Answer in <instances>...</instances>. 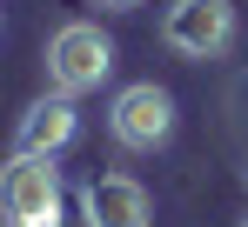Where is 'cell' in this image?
Here are the masks:
<instances>
[{
  "label": "cell",
  "instance_id": "obj_9",
  "mask_svg": "<svg viewBox=\"0 0 248 227\" xmlns=\"http://www.w3.org/2000/svg\"><path fill=\"white\" fill-rule=\"evenodd\" d=\"M242 227H248V221H242Z\"/></svg>",
  "mask_w": 248,
  "mask_h": 227
},
{
  "label": "cell",
  "instance_id": "obj_7",
  "mask_svg": "<svg viewBox=\"0 0 248 227\" xmlns=\"http://www.w3.org/2000/svg\"><path fill=\"white\" fill-rule=\"evenodd\" d=\"M101 7H134V0H101Z\"/></svg>",
  "mask_w": 248,
  "mask_h": 227
},
{
  "label": "cell",
  "instance_id": "obj_3",
  "mask_svg": "<svg viewBox=\"0 0 248 227\" xmlns=\"http://www.w3.org/2000/svg\"><path fill=\"white\" fill-rule=\"evenodd\" d=\"M108 134H114L121 147H134V154H155L168 134H174V94L155 87V80L121 87V94H114V107H108Z\"/></svg>",
  "mask_w": 248,
  "mask_h": 227
},
{
  "label": "cell",
  "instance_id": "obj_1",
  "mask_svg": "<svg viewBox=\"0 0 248 227\" xmlns=\"http://www.w3.org/2000/svg\"><path fill=\"white\" fill-rule=\"evenodd\" d=\"M114 74V40L101 34L94 20H67V27H54L47 40V80H54V94H94L101 80Z\"/></svg>",
  "mask_w": 248,
  "mask_h": 227
},
{
  "label": "cell",
  "instance_id": "obj_6",
  "mask_svg": "<svg viewBox=\"0 0 248 227\" xmlns=\"http://www.w3.org/2000/svg\"><path fill=\"white\" fill-rule=\"evenodd\" d=\"M74 134H81L74 100H67V94H47V100H34V107L20 114V147H14V154H47V160H54Z\"/></svg>",
  "mask_w": 248,
  "mask_h": 227
},
{
  "label": "cell",
  "instance_id": "obj_2",
  "mask_svg": "<svg viewBox=\"0 0 248 227\" xmlns=\"http://www.w3.org/2000/svg\"><path fill=\"white\" fill-rule=\"evenodd\" d=\"M0 221H14V227H61V167L47 154H14L0 167Z\"/></svg>",
  "mask_w": 248,
  "mask_h": 227
},
{
  "label": "cell",
  "instance_id": "obj_4",
  "mask_svg": "<svg viewBox=\"0 0 248 227\" xmlns=\"http://www.w3.org/2000/svg\"><path fill=\"white\" fill-rule=\"evenodd\" d=\"M161 40L188 60H215L235 47V7L228 0H174L161 14Z\"/></svg>",
  "mask_w": 248,
  "mask_h": 227
},
{
  "label": "cell",
  "instance_id": "obj_8",
  "mask_svg": "<svg viewBox=\"0 0 248 227\" xmlns=\"http://www.w3.org/2000/svg\"><path fill=\"white\" fill-rule=\"evenodd\" d=\"M7 227H14V221H7Z\"/></svg>",
  "mask_w": 248,
  "mask_h": 227
},
{
  "label": "cell",
  "instance_id": "obj_5",
  "mask_svg": "<svg viewBox=\"0 0 248 227\" xmlns=\"http://www.w3.org/2000/svg\"><path fill=\"white\" fill-rule=\"evenodd\" d=\"M81 214L87 227H148V187L127 174H101L81 187Z\"/></svg>",
  "mask_w": 248,
  "mask_h": 227
}]
</instances>
